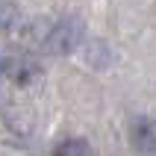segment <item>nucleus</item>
<instances>
[{"label":"nucleus","instance_id":"obj_1","mask_svg":"<svg viewBox=\"0 0 156 156\" xmlns=\"http://www.w3.org/2000/svg\"><path fill=\"white\" fill-rule=\"evenodd\" d=\"M86 41V24L80 15H68L53 27L44 38V53L50 56H71L80 44Z\"/></svg>","mask_w":156,"mask_h":156},{"label":"nucleus","instance_id":"obj_2","mask_svg":"<svg viewBox=\"0 0 156 156\" xmlns=\"http://www.w3.org/2000/svg\"><path fill=\"white\" fill-rule=\"evenodd\" d=\"M130 139H133L136 153L153 156L156 153V118H150V115H139V118L130 124Z\"/></svg>","mask_w":156,"mask_h":156},{"label":"nucleus","instance_id":"obj_3","mask_svg":"<svg viewBox=\"0 0 156 156\" xmlns=\"http://www.w3.org/2000/svg\"><path fill=\"white\" fill-rule=\"evenodd\" d=\"M53 156H97V150L86 139H65L53 147Z\"/></svg>","mask_w":156,"mask_h":156},{"label":"nucleus","instance_id":"obj_4","mask_svg":"<svg viewBox=\"0 0 156 156\" xmlns=\"http://www.w3.org/2000/svg\"><path fill=\"white\" fill-rule=\"evenodd\" d=\"M18 18V9L9 6V3H0V30L3 27H12V21Z\"/></svg>","mask_w":156,"mask_h":156}]
</instances>
